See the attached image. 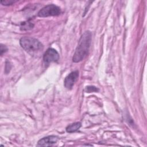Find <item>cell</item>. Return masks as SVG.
Masks as SVG:
<instances>
[{
  "instance_id": "1",
  "label": "cell",
  "mask_w": 147,
  "mask_h": 147,
  "mask_svg": "<svg viewBox=\"0 0 147 147\" xmlns=\"http://www.w3.org/2000/svg\"><path fill=\"white\" fill-rule=\"evenodd\" d=\"M92 38L91 32H84L81 36L78 46L72 57L74 63H78L83 60L88 55Z\"/></svg>"
},
{
  "instance_id": "2",
  "label": "cell",
  "mask_w": 147,
  "mask_h": 147,
  "mask_svg": "<svg viewBox=\"0 0 147 147\" xmlns=\"http://www.w3.org/2000/svg\"><path fill=\"white\" fill-rule=\"evenodd\" d=\"M21 47L32 56L39 55L44 49V46L37 39L31 37H23L20 40Z\"/></svg>"
},
{
  "instance_id": "3",
  "label": "cell",
  "mask_w": 147,
  "mask_h": 147,
  "mask_svg": "<svg viewBox=\"0 0 147 147\" xmlns=\"http://www.w3.org/2000/svg\"><path fill=\"white\" fill-rule=\"evenodd\" d=\"M61 13L60 8L53 4H50L42 7L38 13V16L40 17H47L49 16H59Z\"/></svg>"
},
{
  "instance_id": "4",
  "label": "cell",
  "mask_w": 147,
  "mask_h": 147,
  "mask_svg": "<svg viewBox=\"0 0 147 147\" xmlns=\"http://www.w3.org/2000/svg\"><path fill=\"white\" fill-rule=\"evenodd\" d=\"M59 59V53L53 48H48L43 55V61L45 65H48L52 62H56Z\"/></svg>"
},
{
  "instance_id": "5",
  "label": "cell",
  "mask_w": 147,
  "mask_h": 147,
  "mask_svg": "<svg viewBox=\"0 0 147 147\" xmlns=\"http://www.w3.org/2000/svg\"><path fill=\"white\" fill-rule=\"evenodd\" d=\"M79 71H74L69 74L64 79V85L65 87L68 90H71L74 86L75 82L79 78Z\"/></svg>"
},
{
  "instance_id": "6",
  "label": "cell",
  "mask_w": 147,
  "mask_h": 147,
  "mask_svg": "<svg viewBox=\"0 0 147 147\" xmlns=\"http://www.w3.org/2000/svg\"><path fill=\"white\" fill-rule=\"evenodd\" d=\"M58 141V137L55 136H49L40 139L37 143V146H52L56 144Z\"/></svg>"
},
{
  "instance_id": "7",
  "label": "cell",
  "mask_w": 147,
  "mask_h": 147,
  "mask_svg": "<svg viewBox=\"0 0 147 147\" xmlns=\"http://www.w3.org/2000/svg\"><path fill=\"white\" fill-rule=\"evenodd\" d=\"M82 126V124L79 122L73 123L69 125H68L66 127V131L68 133H74L78 131L80 127Z\"/></svg>"
},
{
  "instance_id": "8",
  "label": "cell",
  "mask_w": 147,
  "mask_h": 147,
  "mask_svg": "<svg viewBox=\"0 0 147 147\" xmlns=\"http://www.w3.org/2000/svg\"><path fill=\"white\" fill-rule=\"evenodd\" d=\"M33 25L32 24V23L30 22H22L21 24V29L22 30H28L31 28H33Z\"/></svg>"
},
{
  "instance_id": "9",
  "label": "cell",
  "mask_w": 147,
  "mask_h": 147,
  "mask_svg": "<svg viewBox=\"0 0 147 147\" xmlns=\"http://www.w3.org/2000/svg\"><path fill=\"white\" fill-rule=\"evenodd\" d=\"M98 91H99V89L94 86H87L85 88V91L86 92H98Z\"/></svg>"
},
{
  "instance_id": "10",
  "label": "cell",
  "mask_w": 147,
  "mask_h": 147,
  "mask_svg": "<svg viewBox=\"0 0 147 147\" xmlns=\"http://www.w3.org/2000/svg\"><path fill=\"white\" fill-rule=\"evenodd\" d=\"M17 2V1H14V0H2L1 1V3L3 5L5 6H8V5H11L13 3H15Z\"/></svg>"
},
{
  "instance_id": "11",
  "label": "cell",
  "mask_w": 147,
  "mask_h": 147,
  "mask_svg": "<svg viewBox=\"0 0 147 147\" xmlns=\"http://www.w3.org/2000/svg\"><path fill=\"white\" fill-rule=\"evenodd\" d=\"M0 51H1V55L2 56L3 53H5L7 51V48L5 45H3L1 44L0 46Z\"/></svg>"
}]
</instances>
